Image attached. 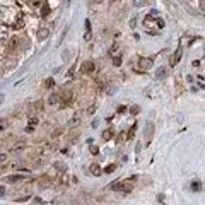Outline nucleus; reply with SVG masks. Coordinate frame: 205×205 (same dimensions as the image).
<instances>
[{
    "label": "nucleus",
    "mask_w": 205,
    "mask_h": 205,
    "mask_svg": "<svg viewBox=\"0 0 205 205\" xmlns=\"http://www.w3.org/2000/svg\"><path fill=\"white\" fill-rule=\"evenodd\" d=\"M113 169H115V166H109V167H106V173H111Z\"/></svg>",
    "instance_id": "obj_4"
},
{
    "label": "nucleus",
    "mask_w": 205,
    "mask_h": 205,
    "mask_svg": "<svg viewBox=\"0 0 205 205\" xmlns=\"http://www.w3.org/2000/svg\"><path fill=\"white\" fill-rule=\"evenodd\" d=\"M92 174H99V167L98 166H92Z\"/></svg>",
    "instance_id": "obj_1"
},
{
    "label": "nucleus",
    "mask_w": 205,
    "mask_h": 205,
    "mask_svg": "<svg viewBox=\"0 0 205 205\" xmlns=\"http://www.w3.org/2000/svg\"><path fill=\"white\" fill-rule=\"evenodd\" d=\"M4 159H5V156H0V161H4Z\"/></svg>",
    "instance_id": "obj_5"
},
{
    "label": "nucleus",
    "mask_w": 205,
    "mask_h": 205,
    "mask_svg": "<svg viewBox=\"0 0 205 205\" xmlns=\"http://www.w3.org/2000/svg\"><path fill=\"white\" fill-rule=\"evenodd\" d=\"M193 190H200V183H193Z\"/></svg>",
    "instance_id": "obj_2"
},
{
    "label": "nucleus",
    "mask_w": 205,
    "mask_h": 205,
    "mask_svg": "<svg viewBox=\"0 0 205 205\" xmlns=\"http://www.w3.org/2000/svg\"><path fill=\"white\" fill-rule=\"evenodd\" d=\"M84 68H86V70H92V63H87Z\"/></svg>",
    "instance_id": "obj_3"
}]
</instances>
